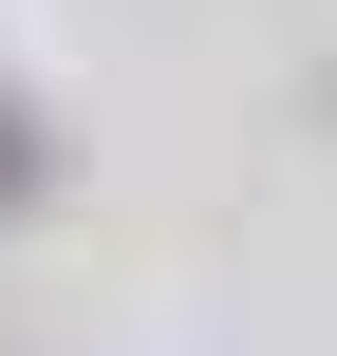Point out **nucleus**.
Segmentation results:
<instances>
[{
    "label": "nucleus",
    "instance_id": "obj_1",
    "mask_svg": "<svg viewBox=\"0 0 337 356\" xmlns=\"http://www.w3.org/2000/svg\"><path fill=\"white\" fill-rule=\"evenodd\" d=\"M19 169H38V150H19V113H0V188H19Z\"/></svg>",
    "mask_w": 337,
    "mask_h": 356
}]
</instances>
